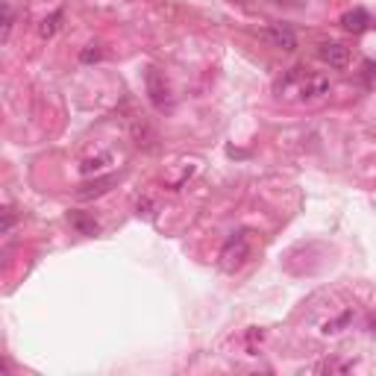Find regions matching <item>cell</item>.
Listing matches in <instances>:
<instances>
[{"instance_id": "cell-13", "label": "cell", "mask_w": 376, "mask_h": 376, "mask_svg": "<svg viewBox=\"0 0 376 376\" xmlns=\"http://www.w3.org/2000/svg\"><path fill=\"white\" fill-rule=\"evenodd\" d=\"M277 4H285V6H303L306 0H277Z\"/></svg>"}, {"instance_id": "cell-7", "label": "cell", "mask_w": 376, "mask_h": 376, "mask_svg": "<svg viewBox=\"0 0 376 376\" xmlns=\"http://www.w3.org/2000/svg\"><path fill=\"white\" fill-rule=\"evenodd\" d=\"M71 223H73V230H77L80 235H97V223L80 212H71Z\"/></svg>"}, {"instance_id": "cell-2", "label": "cell", "mask_w": 376, "mask_h": 376, "mask_svg": "<svg viewBox=\"0 0 376 376\" xmlns=\"http://www.w3.org/2000/svg\"><path fill=\"white\" fill-rule=\"evenodd\" d=\"M247 256H250V233H244V230L233 233L230 241L223 244V250H220V268L227 273H233V270H238L247 262Z\"/></svg>"}, {"instance_id": "cell-9", "label": "cell", "mask_w": 376, "mask_h": 376, "mask_svg": "<svg viewBox=\"0 0 376 376\" xmlns=\"http://www.w3.org/2000/svg\"><path fill=\"white\" fill-rule=\"evenodd\" d=\"M100 56H103V54H100V47H97V44H88V47L83 50V54H80V62L88 65V62H97Z\"/></svg>"}, {"instance_id": "cell-12", "label": "cell", "mask_w": 376, "mask_h": 376, "mask_svg": "<svg viewBox=\"0 0 376 376\" xmlns=\"http://www.w3.org/2000/svg\"><path fill=\"white\" fill-rule=\"evenodd\" d=\"M365 327H367V335H370V338H376V312H370V315H367Z\"/></svg>"}, {"instance_id": "cell-3", "label": "cell", "mask_w": 376, "mask_h": 376, "mask_svg": "<svg viewBox=\"0 0 376 376\" xmlns=\"http://www.w3.org/2000/svg\"><path fill=\"white\" fill-rule=\"evenodd\" d=\"M147 94H150V103H153L159 112H171L173 100H171V88L165 83V77L156 71V68H147Z\"/></svg>"}, {"instance_id": "cell-10", "label": "cell", "mask_w": 376, "mask_h": 376, "mask_svg": "<svg viewBox=\"0 0 376 376\" xmlns=\"http://www.w3.org/2000/svg\"><path fill=\"white\" fill-rule=\"evenodd\" d=\"M9 33H12V6L6 4V6H4V36H0V39L9 41Z\"/></svg>"}, {"instance_id": "cell-5", "label": "cell", "mask_w": 376, "mask_h": 376, "mask_svg": "<svg viewBox=\"0 0 376 376\" xmlns=\"http://www.w3.org/2000/svg\"><path fill=\"white\" fill-rule=\"evenodd\" d=\"M370 15L365 12V9H350V12H344L341 15V27L347 30V33H353V36H362V33H367L370 30Z\"/></svg>"}, {"instance_id": "cell-4", "label": "cell", "mask_w": 376, "mask_h": 376, "mask_svg": "<svg viewBox=\"0 0 376 376\" xmlns=\"http://www.w3.org/2000/svg\"><path fill=\"white\" fill-rule=\"evenodd\" d=\"M317 54H320V59L327 62L330 68H347L350 65V50L341 41H323Z\"/></svg>"}, {"instance_id": "cell-6", "label": "cell", "mask_w": 376, "mask_h": 376, "mask_svg": "<svg viewBox=\"0 0 376 376\" xmlns=\"http://www.w3.org/2000/svg\"><path fill=\"white\" fill-rule=\"evenodd\" d=\"M268 41H270L273 47H283V50H294V47H297L294 33H291L288 27H283V24H273V27L268 30Z\"/></svg>"}, {"instance_id": "cell-11", "label": "cell", "mask_w": 376, "mask_h": 376, "mask_svg": "<svg viewBox=\"0 0 376 376\" xmlns=\"http://www.w3.org/2000/svg\"><path fill=\"white\" fill-rule=\"evenodd\" d=\"M12 227H15V212H12V209H4V227H0V233L9 235Z\"/></svg>"}, {"instance_id": "cell-1", "label": "cell", "mask_w": 376, "mask_h": 376, "mask_svg": "<svg viewBox=\"0 0 376 376\" xmlns=\"http://www.w3.org/2000/svg\"><path fill=\"white\" fill-rule=\"evenodd\" d=\"M277 91L280 97H294V100H315L320 94L330 91V80L320 77V73H312L309 68L297 65L291 68L285 77L277 83Z\"/></svg>"}, {"instance_id": "cell-8", "label": "cell", "mask_w": 376, "mask_h": 376, "mask_svg": "<svg viewBox=\"0 0 376 376\" xmlns=\"http://www.w3.org/2000/svg\"><path fill=\"white\" fill-rule=\"evenodd\" d=\"M59 24H62V12H54L50 18H44V21H41L39 36H41V39H54V36H56V30H59Z\"/></svg>"}]
</instances>
